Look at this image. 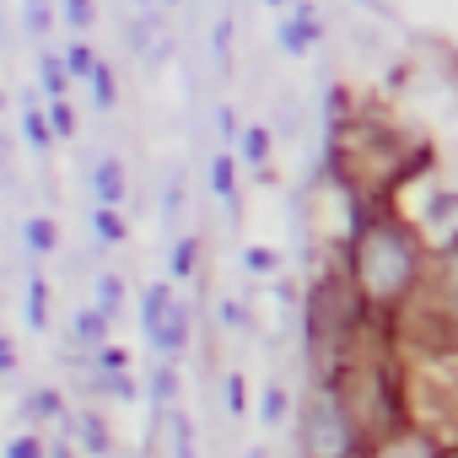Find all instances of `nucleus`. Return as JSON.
Segmentation results:
<instances>
[{"label": "nucleus", "mask_w": 458, "mask_h": 458, "mask_svg": "<svg viewBox=\"0 0 458 458\" xmlns=\"http://www.w3.org/2000/svg\"><path fill=\"white\" fill-rule=\"evenodd\" d=\"M356 276L377 302H394L410 292L415 281V243L399 233V226H372L356 243Z\"/></svg>", "instance_id": "nucleus-1"}, {"label": "nucleus", "mask_w": 458, "mask_h": 458, "mask_svg": "<svg viewBox=\"0 0 458 458\" xmlns=\"http://www.w3.org/2000/svg\"><path fill=\"white\" fill-rule=\"evenodd\" d=\"M302 447H308V458H345V453H351V420H345V410H340L335 394H318V399L308 404Z\"/></svg>", "instance_id": "nucleus-2"}, {"label": "nucleus", "mask_w": 458, "mask_h": 458, "mask_svg": "<svg viewBox=\"0 0 458 458\" xmlns=\"http://www.w3.org/2000/svg\"><path fill=\"white\" fill-rule=\"evenodd\" d=\"M173 308H178V297H173L167 281H151L140 292V335H146V345H157V335H162V324H167Z\"/></svg>", "instance_id": "nucleus-3"}, {"label": "nucleus", "mask_w": 458, "mask_h": 458, "mask_svg": "<svg viewBox=\"0 0 458 458\" xmlns=\"http://www.w3.org/2000/svg\"><path fill=\"white\" fill-rule=\"evenodd\" d=\"M318 33H324V28H318V12H313V6H297V12L276 28V38H281L286 55H308V49L318 44Z\"/></svg>", "instance_id": "nucleus-4"}, {"label": "nucleus", "mask_w": 458, "mask_h": 458, "mask_svg": "<svg viewBox=\"0 0 458 458\" xmlns=\"http://www.w3.org/2000/svg\"><path fill=\"white\" fill-rule=\"evenodd\" d=\"M92 194H98V205H108V210L124 205V162H119V157H98V167H92Z\"/></svg>", "instance_id": "nucleus-5"}, {"label": "nucleus", "mask_w": 458, "mask_h": 458, "mask_svg": "<svg viewBox=\"0 0 458 458\" xmlns=\"http://www.w3.org/2000/svg\"><path fill=\"white\" fill-rule=\"evenodd\" d=\"M22 249L38 254V259L60 249V226H55V216H28V221H22Z\"/></svg>", "instance_id": "nucleus-6"}, {"label": "nucleus", "mask_w": 458, "mask_h": 458, "mask_svg": "<svg viewBox=\"0 0 458 458\" xmlns=\"http://www.w3.org/2000/svg\"><path fill=\"white\" fill-rule=\"evenodd\" d=\"M183 345H189V308L178 302V308L167 313V324H162V335H157V345H151V351L173 361V356H183Z\"/></svg>", "instance_id": "nucleus-7"}, {"label": "nucleus", "mask_w": 458, "mask_h": 458, "mask_svg": "<svg viewBox=\"0 0 458 458\" xmlns=\"http://www.w3.org/2000/svg\"><path fill=\"white\" fill-rule=\"evenodd\" d=\"M22 420L38 426V420H65V394L60 388H33L22 399Z\"/></svg>", "instance_id": "nucleus-8"}, {"label": "nucleus", "mask_w": 458, "mask_h": 458, "mask_svg": "<svg viewBox=\"0 0 458 458\" xmlns=\"http://www.w3.org/2000/svg\"><path fill=\"white\" fill-rule=\"evenodd\" d=\"M210 189H216V199L238 205V162L226 157V151H216V157H210Z\"/></svg>", "instance_id": "nucleus-9"}, {"label": "nucleus", "mask_w": 458, "mask_h": 458, "mask_svg": "<svg viewBox=\"0 0 458 458\" xmlns=\"http://www.w3.org/2000/svg\"><path fill=\"white\" fill-rule=\"evenodd\" d=\"M22 135H28V146L33 151H49L55 146V124H49V114L28 98V108H22Z\"/></svg>", "instance_id": "nucleus-10"}, {"label": "nucleus", "mask_w": 458, "mask_h": 458, "mask_svg": "<svg viewBox=\"0 0 458 458\" xmlns=\"http://www.w3.org/2000/svg\"><path fill=\"white\" fill-rule=\"evenodd\" d=\"M22 313H28V329H49V281L44 276H28Z\"/></svg>", "instance_id": "nucleus-11"}, {"label": "nucleus", "mask_w": 458, "mask_h": 458, "mask_svg": "<svg viewBox=\"0 0 458 458\" xmlns=\"http://www.w3.org/2000/svg\"><path fill=\"white\" fill-rule=\"evenodd\" d=\"M65 426H76V431H81V442H87V453H92V458H103V453L114 447L108 426H103V420H98L92 410H87V415H76V420H65Z\"/></svg>", "instance_id": "nucleus-12"}, {"label": "nucleus", "mask_w": 458, "mask_h": 458, "mask_svg": "<svg viewBox=\"0 0 458 458\" xmlns=\"http://www.w3.org/2000/svg\"><path fill=\"white\" fill-rule=\"evenodd\" d=\"M92 233H98L103 249H119V243H124V216L108 210V205H98V210H92Z\"/></svg>", "instance_id": "nucleus-13"}, {"label": "nucleus", "mask_w": 458, "mask_h": 458, "mask_svg": "<svg viewBox=\"0 0 458 458\" xmlns=\"http://www.w3.org/2000/svg\"><path fill=\"white\" fill-rule=\"evenodd\" d=\"M238 151H243L249 167H265V162H270V130H265V124H249V130L238 135Z\"/></svg>", "instance_id": "nucleus-14"}, {"label": "nucleus", "mask_w": 458, "mask_h": 458, "mask_svg": "<svg viewBox=\"0 0 458 458\" xmlns=\"http://www.w3.org/2000/svg\"><path fill=\"white\" fill-rule=\"evenodd\" d=\"M108 329H114V318H103L98 308L76 313V340H81V345H98V351H103V345H108Z\"/></svg>", "instance_id": "nucleus-15"}, {"label": "nucleus", "mask_w": 458, "mask_h": 458, "mask_svg": "<svg viewBox=\"0 0 458 458\" xmlns=\"http://www.w3.org/2000/svg\"><path fill=\"white\" fill-rule=\"evenodd\" d=\"M194 265H199V238H178V243H173V254H167L173 281H189V276H194Z\"/></svg>", "instance_id": "nucleus-16"}, {"label": "nucleus", "mask_w": 458, "mask_h": 458, "mask_svg": "<svg viewBox=\"0 0 458 458\" xmlns=\"http://www.w3.org/2000/svg\"><path fill=\"white\" fill-rule=\"evenodd\" d=\"M151 399H157V410H173V399H178V367H173V361H157V372H151Z\"/></svg>", "instance_id": "nucleus-17"}, {"label": "nucleus", "mask_w": 458, "mask_h": 458, "mask_svg": "<svg viewBox=\"0 0 458 458\" xmlns=\"http://www.w3.org/2000/svg\"><path fill=\"white\" fill-rule=\"evenodd\" d=\"M38 81H44V92L60 103V98H65V87H71V71H65V60H60V55H44V65H38Z\"/></svg>", "instance_id": "nucleus-18"}, {"label": "nucleus", "mask_w": 458, "mask_h": 458, "mask_svg": "<svg viewBox=\"0 0 458 458\" xmlns=\"http://www.w3.org/2000/svg\"><path fill=\"white\" fill-rule=\"evenodd\" d=\"M103 318H119V308H124V281L119 276H98V302H92Z\"/></svg>", "instance_id": "nucleus-19"}, {"label": "nucleus", "mask_w": 458, "mask_h": 458, "mask_svg": "<svg viewBox=\"0 0 458 458\" xmlns=\"http://www.w3.org/2000/svg\"><path fill=\"white\" fill-rule=\"evenodd\" d=\"M60 60H65V71H71V81H92V71H98V55H92V49H87L81 38H76V44H71V49H65Z\"/></svg>", "instance_id": "nucleus-20"}, {"label": "nucleus", "mask_w": 458, "mask_h": 458, "mask_svg": "<svg viewBox=\"0 0 458 458\" xmlns=\"http://www.w3.org/2000/svg\"><path fill=\"white\" fill-rule=\"evenodd\" d=\"M60 17H65L71 33H87L98 22V6H92V0H60Z\"/></svg>", "instance_id": "nucleus-21"}, {"label": "nucleus", "mask_w": 458, "mask_h": 458, "mask_svg": "<svg viewBox=\"0 0 458 458\" xmlns=\"http://www.w3.org/2000/svg\"><path fill=\"white\" fill-rule=\"evenodd\" d=\"M167 426H173V458H194V426L183 410H167Z\"/></svg>", "instance_id": "nucleus-22"}, {"label": "nucleus", "mask_w": 458, "mask_h": 458, "mask_svg": "<svg viewBox=\"0 0 458 458\" xmlns=\"http://www.w3.org/2000/svg\"><path fill=\"white\" fill-rule=\"evenodd\" d=\"M0 458H49V442H38L33 431H17L6 447H0Z\"/></svg>", "instance_id": "nucleus-23"}, {"label": "nucleus", "mask_w": 458, "mask_h": 458, "mask_svg": "<svg viewBox=\"0 0 458 458\" xmlns=\"http://www.w3.org/2000/svg\"><path fill=\"white\" fill-rule=\"evenodd\" d=\"M92 103H98L103 114H108V108L119 103V87H114V71H108L103 60H98V71H92Z\"/></svg>", "instance_id": "nucleus-24"}, {"label": "nucleus", "mask_w": 458, "mask_h": 458, "mask_svg": "<svg viewBox=\"0 0 458 458\" xmlns=\"http://www.w3.org/2000/svg\"><path fill=\"white\" fill-rule=\"evenodd\" d=\"M22 22H28V33H33V38H44V33L55 28V12H49V0H22Z\"/></svg>", "instance_id": "nucleus-25"}, {"label": "nucleus", "mask_w": 458, "mask_h": 458, "mask_svg": "<svg viewBox=\"0 0 458 458\" xmlns=\"http://www.w3.org/2000/svg\"><path fill=\"white\" fill-rule=\"evenodd\" d=\"M259 420H265V426H281V420H286V388H281V383L265 388V399H259Z\"/></svg>", "instance_id": "nucleus-26"}, {"label": "nucleus", "mask_w": 458, "mask_h": 458, "mask_svg": "<svg viewBox=\"0 0 458 458\" xmlns=\"http://www.w3.org/2000/svg\"><path fill=\"white\" fill-rule=\"evenodd\" d=\"M49 124H55V140H71L76 135V108L60 98V103H49Z\"/></svg>", "instance_id": "nucleus-27"}, {"label": "nucleus", "mask_w": 458, "mask_h": 458, "mask_svg": "<svg viewBox=\"0 0 458 458\" xmlns=\"http://www.w3.org/2000/svg\"><path fill=\"white\" fill-rule=\"evenodd\" d=\"M98 372H103V377L130 372V351H124V345H103V351H98Z\"/></svg>", "instance_id": "nucleus-28"}, {"label": "nucleus", "mask_w": 458, "mask_h": 458, "mask_svg": "<svg viewBox=\"0 0 458 458\" xmlns=\"http://www.w3.org/2000/svg\"><path fill=\"white\" fill-rule=\"evenodd\" d=\"M249 410V383L243 372H226V415H243Z\"/></svg>", "instance_id": "nucleus-29"}, {"label": "nucleus", "mask_w": 458, "mask_h": 458, "mask_svg": "<svg viewBox=\"0 0 458 458\" xmlns=\"http://www.w3.org/2000/svg\"><path fill=\"white\" fill-rule=\"evenodd\" d=\"M243 265H249L254 276H276V270H281V254H276V249H243Z\"/></svg>", "instance_id": "nucleus-30"}, {"label": "nucleus", "mask_w": 458, "mask_h": 458, "mask_svg": "<svg viewBox=\"0 0 458 458\" xmlns=\"http://www.w3.org/2000/svg\"><path fill=\"white\" fill-rule=\"evenodd\" d=\"M221 329H249V308L226 297V302H221Z\"/></svg>", "instance_id": "nucleus-31"}, {"label": "nucleus", "mask_w": 458, "mask_h": 458, "mask_svg": "<svg viewBox=\"0 0 458 458\" xmlns=\"http://www.w3.org/2000/svg\"><path fill=\"white\" fill-rule=\"evenodd\" d=\"M103 388H108L114 399H124V404L135 399V377H130V372H119V377H103Z\"/></svg>", "instance_id": "nucleus-32"}, {"label": "nucleus", "mask_w": 458, "mask_h": 458, "mask_svg": "<svg viewBox=\"0 0 458 458\" xmlns=\"http://www.w3.org/2000/svg\"><path fill=\"white\" fill-rule=\"evenodd\" d=\"M216 130H221V140H238V114L233 108H216Z\"/></svg>", "instance_id": "nucleus-33"}, {"label": "nucleus", "mask_w": 458, "mask_h": 458, "mask_svg": "<svg viewBox=\"0 0 458 458\" xmlns=\"http://www.w3.org/2000/svg\"><path fill=\"white\" fill-rule=\"evenodd\" d=\"M453 205H458L453 194H437V199L426 205V221H447V216H453Z\"/></svg>", "instance_id": "nucleus-34"}, {"label": "nucleus", "mask_w": 458, "mask_h": 458, "mask_svg": "<svg viewBox=\"0 0 458 458\" xmlns=\"http://www.w3.org/2000/svg\"><path fill=\"white\" fill-rule=\"evenodd\" d=\"M226 49H233V17H221V22H216V55L226 60Z\"/></svg>", "instance_id": "nucleus-35"}, {"label": "nucleus", "mask_w": 458, "mask_h": 458, "mask_svg": "<svg viewBox=\"0 0 458 458\" xmlns=\"http://www.w3.org/2000/svg\"><path fill=\"white\" fill-rule=\"evenodd\" d=\"M12 372H17V345L0 340V377H12Z\"/></svg>", "instance_id": "nucleus-36"}, {"label": "nucleus", "mask_w": 458, "mask_h": 458, "mask_svg": "<svg viewBox=\"0 0 458 458\" xmlns=\"http://www.w3.org/2000/svg\"><path fill=\"white\" fill-rule=\"evenodd\" d=\"M178 205H183V183L173 178V183H167V205H162V216L173 221V216H178Z\"/></svg>", "instance_id": "nucleus-37"}, {"label": "nucleus", "mask_w": 458, "mask_h": 458, "mask_svg": "<svg viewBox=\"0 0 458 458\" xmlns=\"http://www.w3.org/2000/svg\"><path fill=\"white\" fill-rule=\"evenodd\" d=\"M383 458H431V453H426L420 442H399V447H388Z\"/></svg>", "instance_id": "nucleus-38"}, {"label": "nucleus", "mask_w": 458, "mask_h": 458, "mask_svg": "<svg viewBox=\"0 0 458 458\" xmlns=\"http://www.w3.org/2000/svg\"><path fill=\"white\" fill-rule=\"evenodd\" d=\"M49 458H76V453H71V442H49Z\"/></svg>", "instance_id": "nucleus-39"}, {"label": "nucleus", "mask_w": 458, "mask_h": 458, "mask_svg": "<svg viewBox=\"0 0 458 458\" xmlns=\"http://www.w3.org/2000/svg\"><path fill=\"white\" fill-rule=\"evenodd\" d=\"M243 458H270V453H265V447H249V453H243Z\"/></svg>", "instance_id": "nucleus-40"}, {"label": "nucleus", "mask_w": 458, "mask_h": 458, "mask_svg": "<svg viewBox=\"0 0 458 458\" xmlns=\"http://www.w3.org/2000/svg\"><path fill=\"white\" fill-rule=\"evenodd\" d=\"M0 167H6V146H0Z\"/></svg>", "instance_id": "nucleus-41"}, {"label": "nucleus", "mask_w": 458, "mask_h": 458, "mask_svg": "<svg viewBox=\"0 0 458 458\" xmlns=\"http://www.w3.org/2000/svg\"><path fill=\"white\" fill-rule=\"evenodd\" d=\"M265 6H286V0H265Z\"/></svg>", "instance_id": "nucleus-42"}, {"label": "nucleus", "mask_w": 458, "mask_h": 458, "mask_svg": "<svg viewBox=\"0 0 458 458\" xmlns=\"http://www.w3.org/2000/svg\"><path fill=\"white\" fill-rule=\"evenodd\" d=\"M162 6H173V0H162Z\"/></svg>", "instance_id": "nucleus-43"}]
</instances>
